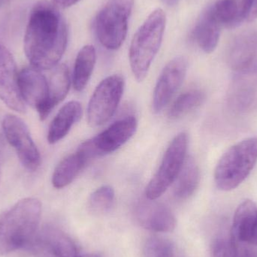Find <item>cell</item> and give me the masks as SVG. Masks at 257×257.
Instances as JSON below:
<instances>
[{
    "mask_svg": "<svg viewBox=\"0 0 257 257\" xmlns=\"http://www.w3.org/2000/svg\"><path fill=\"white\" fill-rule=\"evenodd\" d=\"M68 43L66 21L51 2L41 0L32 9L24 36V52L32 66L39 70L54 69Z\"/></svg>",
    "mask_w": 257,
    "mask_h": 257,
    "instance_id": "obj_1",
    "label": "cell"
},
{
    "mask_svg": "<svg viewBox=\"0 0 257 257\" xmlns=\"http://www.w3.org/2000/svg\"><path fill=\"white\" fill-rule=\"evenodd\" d=\"M42 204L35 198L21 199L0 214V256L29 247L36 239Z\"/></svg>",
    "mask_w": 257,
    "mask_h": 257,
    "instance_id": "obj_2",
    "label": "cell"
},
{
    "mask_svg": "<svg viewBox=\"0 0 257 257\" xmlns=\"http://www.w3.org/2000/svg\"><path fill=\"white\" fill-rule=\"evenodd\" d=\"M166 14L161 9L154 10L133 36L128 58L135 78L142 82L146 78L157 56L166 28Z\"/></svg>",
    "mask_w": 257,
    "mask_h": 257,
    "instance_id": "obj_3",
    "label": "cell"
},
{
    "mask_svg": "<svg viewBox=\"0 0 257 257\" xmlns=\"http://www.w3.org/2000/svg\"><path fill=\"white\" fill-rule=\"evenodd\" d=\"M257 162V138H248L229 148L214 171L217 188L229 191L238 187L253 170Z\"/></svg>",
    "mask_w": 257,
    "mask_h": 257,
    "instance_id": "obj_4",
    "label": "cell"
},
{
    "mask_svg": "<svg viewBox=\"0 0 257 257\" xmlns=\"http://www.w3.org/2000/svg\"><path fill=\"white\" fill-rule=\"evenodd\" d=\"M134 0H108L95 21L99 42L108 50H117L126 37L128 21Z\"/></svg>",
    "mask_w": 257,
    "mask_h": 257,
    "instance_id": "obj_5",
    "label": "cell"
},
{
    "mask_svg": "<svg viewBox=\"0 0 257 257\" xmlns=\"http://www.w3.org/2000/svg\"><path fill=\"white\" fill-rule=\"evenodd\" d=\"M187 148L188 136L182 132L168 147L158 170L147 186L145 196L148 200L160 198L175 182L187 157Z\"/></svg>",
    "mask_w": 257,
    "mask_h": 257,
    "instance_id": "obj_6",
    "label": "cell"
},
{
    "mask_svg": "<svg viewBox=\"0 0 257 257\" xmlns=\"http://www.w3.org/2000/svg\"><path fill=\"white\" fill-rule=\"evenodd\" d=\"M124 90V79L112 75L102 80L89 101L87 117L92 127H99L109 121L118 108Z\"/></svg>",
    "mask_w": 257,
    "mask_h": 257,
    "instance_id": "obj_7",
    "label": "cell"
},
{
    "mask_svg": "<svg viewBox=\"0 0 257 257\" xmlns=\"http://www.w3.org/2000/svg\"><path fill=\"white\" fill-rule=\"evenodd\" d=\"M3 128L23 166L31 172L37 170L41 164V156L26 123L17 116L8 114L3 119Z\"/></svg>",
    "mask_w": 257,
    "mask_h": 257,
    "instance_id": "obj_8",
    "label": "cell"
},
{
    "mask_svg": "<svg viewBox=\"0 0 257 257\" xmlns=\"http://www.w3.org/2000/svg\"><path fill=\"white\" fill-rule=\"evenodd\" d=\"M187 72V61L184 57H176L166 64L162 71L153 93L152 110L161 112L172 100Z\"/></svg>",
    "mask_w": 257,
    "mask_h": 257,
    "instance_id": "obj_9",
    "label": "cell"
},
{
    "mask_svg": "<svg viewBox=\"0 0 257 257\" xmlns=\"http://www.w3.org/2000/svg\"><path fill=\"white\" fill-rule=\"evenodd\" d=\"M18 87L25 103L36 109L42 120L47 118L48 81L36 68H24L18 73Z\"/></svg>",
    "mask_w": 257,
    "mask_h": 257,
    "instance_id": "obj_10",
    "label": "cell"
},
{
    "mask_svg": "<svg viewBox=\"0 0 257 257\" xmlns=\"http://www.w3.org/2000/svg\"><path fill=\"white\" fill-rule=\"evenodd\" d=\"M137 127V119L133 116H128L114 122L106 130L89 139L96 158L111 154L121 148L134 136Z\"/></svg>",
    "mask_w": 257,
    "mask_h": 257,
    "instance_id": "obj_11",
    "label": "cell"
},
{
    "mask_svg": "<svg viewBox=\"0 0 257 257\" xmlns=\"http://www.w3.org/2000/svg\"><path fill=\"white\" fill-rule=\"evenodd\" d=\"M0 99L10 109L18 113L26 111L18 87L16 63L10 51L0 45Z\"/></svg>",
    "mask_w": 257,
    "mask_h": 257,
    "instance_id": "obj_12",
    "label": "cell"
},
{
    "mask_svg": "<svg viewBox=\"0 0 257 257\" xmlns=\"http://www.w3.org/2000/svg\"><path fill=\"white\" fill-rule=\"evenodd\" d=\"M140 226L154 232H172L176 226V218L169 207L159 203L141 204L136 211Z\"/></svg>",
    "mask_w": 257,
    "mask_h": 257,
    "instance_id": "obj_13",
    "label": "cell"
},
{
    "mask_svg": "<svg viewBox=\"0 0 257 257\" xmlns=\"http://www.w3.org/2000/svg\"><path fill=\"white\" fill-rule=\"evenodd\" d=\"M257 56V31L249 30L237 36L227 51V62L234 70L242 71L251 66Z\"/></svg>",
    "mask_w": 257,
    "mask_h": 257,
    "instance_id": "obj_14",
    "label": "cell"
},
{
    "mask_svg": "<svg viewBox=\"0 0 257 257\" xmlns=\"http://www.w3.org/2000/svg\"><path fill=\"white\" fill-rule=\"evenodd\" d=\"M222 27L211 6L202 14L195 27L193 35L196 43L204 52L211 54L216 49Z\"/></svg>",
    "mask_w": 257,
    "mask_h": 257,
    "instance_id": "obj_15",
    "label": "cell"
},
{
    "mask_svg": "<svg viewBox=\"0 0 257 257\" xmlns=\"http://www.w3.org/2000/svg\"><path fill=\"white\" fill-rule=\"evenodd\" d=\"M34 242L48 252L51 257H77L78 250L74 241L62 231L47 227L36 237ZM33 242V243H34Z\"/></svg>",
    "mask_w": 257,
    "mask_h": 257,
    "instance_id": "obj_16",
    "label": "cell"
},
{
    "mask_svg": "<svg viewBox=\"0 0 257 257\" xmlns=\"http://www.w3.org/2000/svg\"><path fill=\"white\" fill-rule=\"evenodd\" d=\"M82 113L81 104L77 101H72L63 105L50 125L48 142L54 145L64 139L72 126L79 121Z\"/></svg>",
    "mask_w": 257,
    "mask_h": 257,
    "instance_id": "obj_17",
    "label": "cell"
},
{
    "mask_svg": "<svg viewBox=\"0 0 257 257\" xmlns=\"http://www.w3.org/2000/svg\"><path fill=\"white\" fill-rule=\"evenodd\" d=\"M90 158L81 148L76 152L65 157L54 169L52 184L56 189L67 187L85 168Z\"/></svg>",
    "mask_w": 257,
    "mask_h": 257,
    "instance_id": "obj_18",
    "label": "cell"
},
{
    "mask_svg": "<svg viewBox=\"0 0 257 257\" xmlns=\"http://www.w3.org/2000/svg\"><path fill=\"white\" fill-rule=\"evenodd\" d=\"M254 0H219L211 6L223 27H235L248 18Z\"/></svg>",
    "mask_w": 257,
    "mask_h": 257,
    "instance_id": "obj_19",
    "label": "cell"
},
{
    "mask_svg": "<svg viewBox=\"0 0 257 257\" xmlns=\"http://www.w3.org/2000/svg\"><path fill=\"white\" fill-rule=\"evenodd\" d=\"M257 218V207L251 200L240 204L234 215L231 236L235 242L250 243Z\"/></svg>",
    "mask_w": 257,
    "mask_h": 257,
    "instance_id": "obj_20",
    "label": "cell"
},
{
    "mask_svg": "<svg viewBox=\"0 0 257 257\" xmlns=\"http://www.w3.org/2000/svg\"><path fill=\"white\" fill-rule=\"evenodd\" d=\"M200 172L196 160L186 157L184 165L175 181L174 196L180 200H185L193 196L199 187Z\"/></svg>",
    "mask_w": 257,
    "mask_h": 257,
    "instance_id": "obj_21",
    "label": "cell"
},
{
    "mask_svg": "<svg viewBox=\"0 0 257 257\" xmlns=\"http://www.w3.org/2000/svg\"><path fill=\"white\" fill-rule=\"evenodd\" d=\"M48 81V98L46 105L47 117L52 110L66 97L71 86L69 70L65 64L54 68Z\"/></svg>",
    "mask_w": 257,
    "mask_h": 257,
    "instance_id": "obj_22",
    "label": "cell"
},
{
    "mask_svg": "<svg viewBox=\"0 0 257 257\" xmlns=\"http://www.w3.org/2000/svg\"><path fill=\"white\" fill-rule=\"evenodd\" d=\"M96 52L93 45L83 47L75 59L72 83L78 92L85 89L91 78L96 64Z\"/></svg>",
    "mask_w": 257,
    "mask_h": 257,
    "instance_id": "obj_23",
    "label": "cell"
},
{
    "mask_svg": "<svg viewBox=\"0 0 257 257\" xmlns=\"http://www.w3.org/2000/svg\"><path fill=\"white\" fill-rule=\"evenodd\" d=\"M205 99V93L200 90H190L180 95L170 107L169 117L172 120L183 116L200 106Z\"/></svg>",
    "mask_w": 257,
    "mask_h": 257,
    "instance_id": "obj_24",
    "label": "cell"
},
{
    "mask_svg": "<svg viewBox=\"0 0 257 257\" xmlns=\"http://www.w3.org/2000/svg\"><path fill=\"white\" fill-rule=\"evenodd\" d=\"M115 199V193L111 186H102L96 189L88 200L89 209L94 214H104L112 208Z\"/></svg>",
    "mask_w": 257,
    "mask_h": 257,
    "instance_id": "obj_25",
    "label": "cell"
},
{
    "mask_svg": "<svg viewBox=\"0 0 257 257\" xmlns=\"http://www.w3.org/2000/svg\"><path fill=\"white\" fill-rule=\"evenodd\" d=\"M143 257H178L175 244L162 237H151L143 249Z\"/></svg>",
    "mask_w": 257,
    "mask_h": 257,
    "instance_id": "obj_26",
    "label": "cell"
},
{
    "mask_svg": "<svg viewBox=\"0 0 257 257\" xmlns=\"http://www.w3.org/2000/svg\"><path fill=\"white\" fill-rule=\"evenodd\" d=\"M211 257H235V243L231 235L214 240L211 247Z\"/></svg>",
    "mask_w": 257,
    "mask_h": 257,
    "instance_id": "obj_27",
    "label": "cell"
},
{
    "mask_svg": "<svg viewBox=\"0 0 257 257\" xmlns=\"http://www.w3.org/2000/svg\"><path fill=\"white\" fill-rule=\"evenodd\" d=\"M235 257H257L256 244L235 242Z\"/></svg>",
    "mask_w": 257,
    "mask_h": 257,
    "instance_id": "obj_28",
    "label": "cell"
},
{
    "mask_svg": "<svg viewBox=\"0 0 257 257\" xmlns=\"http://www.w3.org/2000/svg\"><path fill=\"white\" fill-rule=\"evenodd\" d=\"M79 0H51V3L58 9H66L73 6Z\"/></svg>",
    "mask_w": 257,
    "mask_h": 257,
    "instance_id": "obj_29",
    "label": "cell"
},
{
    "mask_svg": "<svg viewBox=\"0 0 257 257\" xmlns=\"http://www.w3.org/2000/svg\"><path fill=\"white\" fill-rule=\"evenodd\" d=\"M257 18V0L253 1V6L250 9V14H249L247 20L250 21H254Z\"/></svg>",
    "mask_w": 257,
    "mask_h": 257,
    "instance_id": "obj_30",
    "label": "cell"
},
{
    "mask_svg": "<svg viewBox=\"0 0 257 257\" xmlns=\"http://www.w3.org/2000/svg\"><path fill=\"white\" fill-rule=\"evenodd\" d=\"M250 244H256L257 245V218L256 223H255L254 228H253V233H252L251 240Z\"/></svg>",
    "mask_w": 257,
    "mask_h": 257,
    "instance_id": "obj_31",
    "label": "cell"
},
{
    "mask_svg": "<svg viewBox=\"0 0 257 257\" xmlns=\"http://www.w3.org/2000/svg\"><path fill=\"white\" fill-rule=\"evenodd\" d=\"M164 3L169 5V6H173V5L176 4L178 3V0H163Z\"/></svg>",
    "mask_w": 257,
    "mask_h": 257,
    "instance_id": "obj_32",
    "label": "cell"
},
{
    "mask_svg": "<svg viewBox=\"0 0 257 257\" xmlns=\"http://www.w3.org/2000/svg\"><path fill=\"white\" fill-rule=\"evenodd\" d=\"M80 257H102L98 254H94V253H90V254H86L84 256H80Z\"/></svg>",
    "mask_w": 257,
    "mask_h": 257,
    "instance_id": "obj_33",
    "label": "cell"
},
{
    "mask_svg": "<svg viewBox=\"0 0 257 257\" xmlns=\"http://www.w3.org/2000/svg\"><path fill=\"white\" fill-rule=\"evenodd\" d=\"M0 177H1V169H0Z\"/></svg>",
    "mask_w": 257,
    "mask_h": 257,
    "instance_id": "obj_34",
    "label": "cell"
},
{
    "mask_svg": "<svg viewBox=\"0 0 257 257\" xmlns=\"http://www.w3.org/2000/svg\"><path fill=\"white\" fill-rule=\"evenodd\" d=\"M2 0H0V5H1Z\"/></svg>",
    "mask_w": 257,
    "mask_h": 257,
    "instance_id": "obj_35",
    "label": "cell"
},
{
    "mask_svg": "<svg viewBox=\"0 0 257 257\" xmlns=\"http://www.w3.org/2000/svg\"><path fill=\"white\" fill-rule=\"evenodd\" d=\"M77 257H80L79 255H78V256H77Z\"/></svg>",
    "mask_w": 257,
    "mask_h": 257,
    "instance_id": "obj_36",
    "label": "cell"
}]
</instances>
